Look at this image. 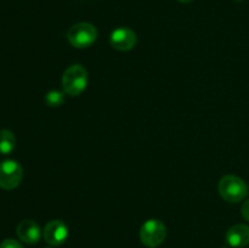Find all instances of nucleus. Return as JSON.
Returning a JSON list of instances; mask_svg holds the SVG:
<instances>
[{"label": "nucleus", "mask_w": 249, "mask_h": 248, "mask_svg": "<svg viewBox=\"0 0 249 248\" xmlns=\"http://www.w3.org/2000/svg\"><path fill=\"white\" fill-rule=\"evenodd\" d=\"M88 85V71L82 65H72L63 72L62 89L68 96H78Z\"/></svg>", "instance_id": "f257e3e1"}, {"label": "nucleus", "mask_w": 249, "mask_h": 248, "mask_svg": "<svg viewBox=\"0 0 249 248\" xmlns=\"http://www.w3.org/2000/svg\"><path fill=\"white\" fill-rule=\"evenodd\" d=\"M218 190L220 196L229 203H238L248 196V186L241 177L236 175H225L219 181Z\"/></svg>", "instance_id": "f03ea898"}, {"label": "nucleus", "mask_w": 249, "mask_h": 248, "mask_svg": "<svg viewBox=\"0 0 249 248\" xmlns=\"http://www.w3.org/2000/svg\"><path fill=\"white\" fill-rule=\"evenodd\" d=\"M97 29L89 22H79L73 24L67 32V40L73 48L85 49L96 41Z\"/></svg>", "instance_id": "7ed1b4c3"}, {"label": "nucleus", "mask_w": 249, "mask_h": 248, "mask_svg": "<svg viewBox=\"0 0 249 248\" xmlns=\"http://www.w3.org/2000/svg\"><path fill=\"white\" fill-rule=\"evenodd\" d=\"M165 237H167V228L158 219H150L141 226L140 240L147 247H157L164 242Z\"/></svg>", "instance_id": "20e7f679"}, {"label": "nucleus", "mask_w": 249, "mask_h": 248, "mask_svg": "<svg viewBox=\"0 0 249 248\" xmlns=\"http://www.w3.org/2000/svg\"><path fill=\"white\" fill-rule=\"evenodd\" d=\"M23 179V168L14 159L2 160L0 163V187L4 190H14Z\"/></svg>", "instance_id": "39448f33"}, {"label": "nucleus", "mask_w": 249, "mask_h": 248, "mask_svg": "<svg viewBox=\"0 0 249 248\" xmlns=\"http://www.w3.org/2000/svg\"><path fill=\"white\" fill-rule=\"evenodd\" d=\"M138 36L133 29L128 27H121L114 29L109 35V44L118 51H129L136 45Z\"/></svg>", "instance_id": "423d86ee"}, {"label": "nucleus", "mask_w": 249, "mask_h": 248, "mask_svg": "<svg viewBox=\"0 0 249 248\" xmlns=\"http://www.w3.org/2000/svg\"><path fill=\"white\" fill-rule=\"evenodd\" d=\"M43 237L50 246H61L68 237V228L62 220H51L43 230Z\"/></svg>", "instance_id": "0eeeda50"}, {"label": "nucleus", "mask_w": 249, "mask_h": 248, "mask_svg": "<svg viewBox=\"0 0 249 248\" xmlns=\"http://www.w3.org/2000/svg\"><path fill=\"white\" fill-rule=\"evenodd\" d=\"M16 233L22 242L27 245H36L41 238V230L36 221L31 219L22 220L17 225Z\"/></svg>", "instance_id": "6e6552de"}, {"label": "nucleus", "mask_w": 249, "mask_h": 248, "mask_svg": "<svg viewBox=\"0 0 249 248\" xmlns=\"http://www.w3.org/2000/svg\"><path fill=\"white\" fill-rule=\"evenodd\" d=\"M226 242L235 248L247 247L249 245V226L246 224L231 226L226 232Z\"/></svg>", "instance_id": "1a4fd4ad"}, {"label": "nucleus", "mask_w": 249, "mask_h": 248, "mask_svg": "<svg viewBox=\"0 0 249 248\" xmlns=\"http://www.w3.org/2000/svg\"><path fill=\"white\" fill-rule=\"evenodd\" d=\"M16 146V138L15 134L9 129L0 130V153L2 155H10L15 150Z\"/></svg>", "instance_id": "9d476101"}, {"label": "nucleus", "mask_w": 249, "mask_h": 248, "mask_svg": "<svg viewBox=\"0 0 249 248\" xmlns=\"http://www.w3.org/2000/svg\"><path fill=\"white\" fill-rule=\"evenodd\" d=\"M65 91H61V90H50L49 92H46L45 97H44V101L48 106L50 107H58L65 102Z\"/></svg>", "instance_id": "9b49d317"}, {"label": "nucleus", "mask_w": 249, "mask_h": 248, "mask_svg": "<svg viewBox=\"0 0 249 248\" xmlns=\"http://www.w3.org/2000/svg\"><path fill=\"white\" fill-rule=\"evenodd\" d=\"M0 248H23V246L14 238H6L0 243Z\"/></svg>", "instance_id": "f8f14e48"}, {"label": "nucleus", "mask_w": 249, "mask_h": 248, "mask_svg": "<svg viewBox=\"0 0 249 248\" xmlns=\"http://www.w3.org/2000/svg\"><path fill=\"white\" fill-rule=\"evenodd\" d=\"M241 214H242L245 220L249 221V198L243 202L242 207H241Z\"/></svg>", "instance_id": "ddd939ff"}, {"label": "nucleus", "mask_w": 249, "mask_h": 248, "mask_svg": "<svg viewBox=\"0 0 249 248\" xmlns=\"http://www.w3.org/2000/svg\"><path fill=\"white\" fill-rule=\"evenodd\" d=\"M178 1H180V2H182V4H189V2H191V1H194V0H178Z\"/></svg>", "instance_id": "4468645a"}, {"label": "nucleus", "mask_w": 249, "mask_h": 248, "mask_svg": "<svg viewBox=\"0 0 249 248\" xmlns=\"http://www.w3.org/2000/svg\"><path fill=\"white\" fill-rule=\"evenodd\" d=\"M236 1H237V2H241V1H243V0H236Z\"/></svg>", "instance_id": "2eb2a0df"}, {"label": "nucleus", "mask_w": 249, "mask_h": 248, "mask_svg": "<svg viewBox=\"0 0 249 248\" xmlns=\"http://www.w3.org/2000/svg\"><path fill=\"white\" fill-rule=\"evenodd\" d=\"M46 248H51V247H46Z\"/></svg>", "instance_id": "dca6fc26"}, {"label": "nucleus", "mask_w": 249, "mask_h": 248, "mask_svg": "<svg viewBox=\"0 0 249 248\" xmlns=\"http://www.w3.org/2000/svg\"><path fill=\"white\" fill-rule=\"evenodd\" d=\"M224 248H226V247H224Z\"/></svg>", "instance_id": "f3484780"}, {"label": "nucleus", "mask_w": 249, "mask_h": 248, "mask_svg": "<svg viewBox=\"0 0 249 248\" xmlns=\"http://www.w3.org/2000/svg\"><path fill=\"white\" fill-rule=\"evenodd\" d=\"M155 248H156V247H155Z\"/></svg>", "instance_id": "a211bd4d"}]
</instances>
